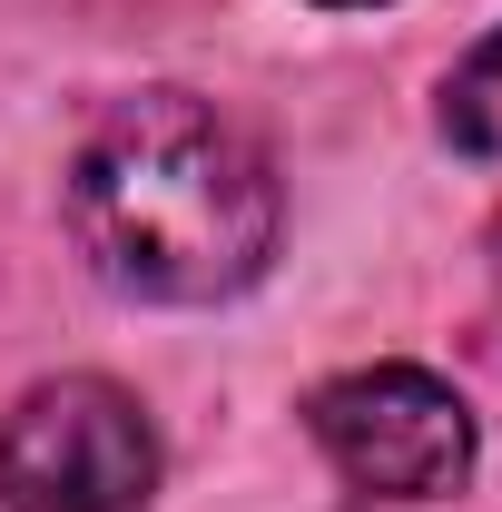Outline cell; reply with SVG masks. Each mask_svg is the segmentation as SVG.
Returning <instances> with one entry per match:
<instances>
[{
    "label": "cell",
    "mask_w": 502,
    "mask_h": 512,
    "mask_svg": "<svg viewBox=\"0 0 502 512\" xmlns=\"http://www.w3.org/2000/svg\"><path fill=\"white\" fill-rule=\"evenodd\" d=\"M325 10H384V0H325Z\"/></svg>",
    "instance_id": "cell-5"
},
{
    "label": "cell",
    "mask_w": 502,
    "mask_h": 512,
    "mask_svg": "<svg viewBox=\"0 0 502 512\" xmlns=\"http://www.w3.org/2000/svg\"><path fill=\"white\" fill-rule=\"evenodd\" d=\"M158 424L109 375H50L0 414V503L10 512H148L158 503Z\"/></svg>",
    "instance_id": "cell-2"
},
{
    "label": "cell",
    "mask_w": 502,
    "mask_h": 512,
    "mask_svg": "<svg viewBox=\"0 0 502 512\" xmlns=\"http://www.w3.org/2000/svg\"><path fill=\"white\" fill-rule=\"evenodd\" d=\"M69 237L99 286L138 306H227L276 256V168L197 89L109 99L69 148Z\"/></svg>",
    "instance_id": "cell-1"
},
{
    "label": "cell",
    "mask_w": 502,
    "mask_h": 512,
    "mask_svg": "<svg viewBox=\"0 0 502 512\" xmlns=\"http://www.w3.org/2000/svg\"><path fill=\"white\" fill-rule=\"evenodd\" d=\"M443 138L463 158H502V30H483L443 79Z\"/></svg>",
    "instance_id": "cell-4"
},
{
    "label": "cell",
    "mask_w": 502,
    "mask_h": 512,
    "mask_svg": "<svg viewBox=\"0 0 502 512\" xmlns=\"http://www.w3.org/2000/svg\"><path fill=\"white\" fill-rule=\"evenodd\" d=\"M306 434L375 503H443V493L473 483V453H483L473 404L434 365H355V375L315 384Z\"/></svg>",
    "instance_id": "cell-3"
}]
</instances>
